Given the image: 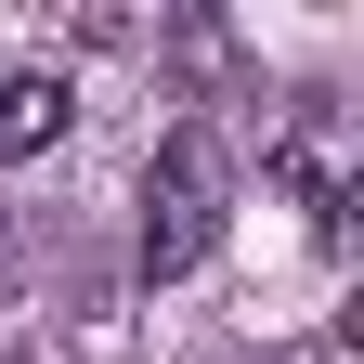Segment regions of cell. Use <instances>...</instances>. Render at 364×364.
I'll list each match as a JSON object with an SVG mask.
<instances>
[{"instance_id":"obj_3","label":"cell","mask_w":364,"mask_h":364,"mask_svg":"<svg viewBox=\"0 0 364 364\" xmlns=\"http://www.w3.org/2000/svg\"><path fill=\"white\" fill-rule=\"evenodd\" d=\"M260 364H287V351H260Z\"/></svg>"},{"instance_id":"obj_2","label":"cell","mask_w":364,"mask_h":364,"mask_svg":"<svg viewBox=\"0 0 364 364\" xmlns=\"http://www.w3.org/2000/svg\"><path fill=\"white\" fill-rule=\"evenodd\" d=\"M65 117H78V91H65L53 65L0 78V156H39V144H65Z\"/></svg>"},{"instance_id":"obj_1","label":"cell","mask_w":364,"mask_h":364,"mask_svg":"<svg viewBox=\"0 0 364 364\" xmlns=\"http://www.w3.org/2000/svg\"><path fill=\"white\" fill-rule=\"evenodd\" d=\"M221 208H235V156H221V130H169L156 169H144V273H196L221 247Z\"/></svg>"}]
</instances>
